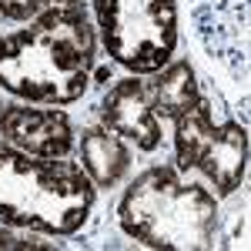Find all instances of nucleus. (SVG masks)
<instances>
[{
  "mask_svg": "<svg viewBox=\"0 0 251 251\" xmlns=\"http://www.w3.org/2000/svg\"><path fill=\"white\" fill-rule=\"evenodd\" d=\"M97 57L94 17L80 0L44 3L0 34V87L17 100L64 107L84 97Z\"/></svg>",
  "mask_w": 251,
  "mask_h": 251,
  "instance_id": "nucleus-1",
  "label": "nucleus"
},
{
  "mask_svg": "<svg viewBox=\"0 0 251 251\" xmlns=\"http://www.w3.org/2000/svg\"><path fill=\"white\" fill-rule=\"evenodd\" d=\"M94 198L77 161L27 154L0 137V225L67 238L87 225Z\"/></svg>",
  "mask_w": 251,
  "mask_h": 251,
  "instance_id": "nucleus-2",
  "label": "nucleus"
},
{
  "mask_svg": "<svg viewBox=\"0 0 251 251\" xmlns=\"http://www.w3.org/2000/svg\"><path fill=\"white\" fill-rule=\"evenodd\" d=\"M117 225L144 248L201 251L214 245L218 198L198 181H184L177 164H151L127 184Z\"/></svg>",
  "mask_w": 251,
  "mask_h": 251,
  "instance_id": "nucleus-3",
  "label": "nucleus"
},
{
  "mask_svg": "<svg viewBox=\"0 0 251 251\" xmlns=\"http://www.w3.org/2000/svg\"><path fill=\"white\" fill-rule=\"evenodd\" d=\"M107 57L131 74H154L177 47V0H91Z\"/></svg>",
  "mask_w": 251,
  "mask_h": 251,
  "instance_id": "nucleus-4",
  "label": "nucleus"
},
{
  "mask_svg": "<svg viewBox=\"0 0 251 251\" xmlns=\"http://www.w3.org/2000/svg\"><path fill=\"white\" fill-rule=\"evenodd\" d=\"M177 171H198L214 194H234L248 171V131L238 121H214L211 107L198 100L174 121Z\"/></svg>",
  "mask_w": 251,
  "mask_h": 251,
  "instance_id": "nucleus-5",
  "label": "nucleus"
},
{
  "mask_svg": "<svg viewBox=\"0 0 251 251\" xmlns=\"http://www.w3.org/2000/svg\"><path fill=\"white\" fill-rule=\"evenodd\" d=\"M0 137L37 157H71L77 151V134L71 117L57 107L7 100L0 104Z\"/></svg>",
  "mask_w": 251,
  "mask_h": 251,
  "instance_id": "nucleus-6",
  "label": "nucleus"
},
{
  "mask_svg": "<svg viewBox=\"0 0 251 251\" xmlns=\"http://www.w3.org/2000/svg\"><path fill=\"white\" fill-rule=\"evenodd\" d=\"M100 121L127 144H134L137 151H144V154L157 151L164 131H161V117L154 114V104H151L148 74H127V77L114 80L107 87V94L100 97Z\"/></svg>",
  "mask_w": 251,
  "mask_h": 251,
  "instance_id": "nucleus-7",
  "label": "nucleus"
},
{
  "mask_svg": "<svg viewBox=\"0 0 251 251\" xmlns=\"http://www.w3.org/2000/svg\"><path fill=\"white\" fill-rule=\"evenodd\" d=\"M77 144H80V168L94 181V188H114L131 174V164H134L131 144L121 134H114L111 127H104V124L87 127Z\"/></svg>",
  "mask_w": 251,
  "mask_h": 251,
  "instance_id": "nucleus-8",
  "label": "nucleus"
},
{
  "mask_svg": "<svg viewBox=\"0 0 251 251\" xmlns=\"http://www.w3.org/2000/svg\"><path fill=\"white\" fill-rule=\"evenodd\" d=\"M148 91H151L154 114L161 121H171V124L201 100V91H198V80H194V71L188 60H168L161 71L148 77Z\"/></svg>",
  "mask_w": 251,
  "mask_h": 251,
  "instance_id": "nucleus-9",
  "label": "nucleus"
},
{
  "mask_svg": "<svg viewBox=\"0 0 251 251\" xmlns=\"http://www.w3.org/2000/svg\"><path fill=\"white\" fill-rule=\"evenodd\" d=\"M0 248H57V241H47L44 231H30V228H0Z\"/></svg>",
  "mask_w": 251,
  "mask_h": 251,
  "instance_id": "nucleus-10",
  "label": "nucleus"
},
{
  "mask_svg": "<svg viewBox=\"0 0 251 251\" xmlns=\"http://www.w3.org/2000/svg\"><path fill=\"white\" fill-rule=\"evenodd\" d=\"M44 7V0H0V17L7 20H30Z\"/></svg>",
  "mask_w": 251,
  "mask_h": 251,
  "instance_id": "nucleus-11",
  "label": "nucleus"
},
{
  "mask_svg": "<svg viewBox=\"0 0 251 251\" xmlns=\"http://www.w3.org/2000/svg\"><path fill=\"white\" fill-rule=\"evenodd\" d=\"M44 3H57V0H44Z\"/></svg>",
  "mask_w": 251,
  "mask_h": 251,
  "instance_id": "nucleus-12",
  "label": "nucleus"
},
{
  "mask_svg": "<svg viewBox=\"0 0 251 251\" xmlns=\"http://www.w3.org/2000/svg\"><path fill=\"white\" fill-rule=\"evenodd\" d=\"M0 20H3V17H0Z\"/></svg>",
  "mask_w": 251,
  "mask_h": 251,
  "instance_id": "nucleus-13",
  "label": "nucleus"
}]
</instances>
